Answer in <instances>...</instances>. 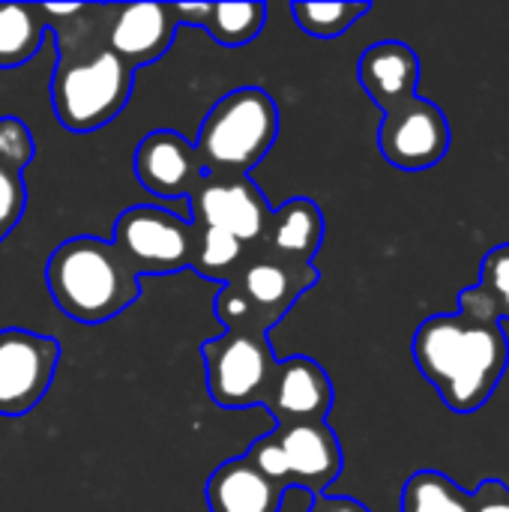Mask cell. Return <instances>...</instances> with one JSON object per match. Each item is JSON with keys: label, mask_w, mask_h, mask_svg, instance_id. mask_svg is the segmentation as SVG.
I'll use <instances>...</instances> for the list:
<instances>
[{"label": "cell", "mask_w": 509, "mask_h": 512, "mask_svg": "<svg viewBox=\"0 0 509 512\" xmlns=\"http://www.w3.org/2000/svg\"><path fill=\"white\" fill-rule=\"evenodd\" d=\"M57 42L51 105L63 129L96 132L132 99L135 69L123 63L102 36V6L39 3Z\"/></svg>", "instance_id": "1"}, {"label": "cell", "mask_w": 509, "mask_h": 512, "mask_svg": "<svg viewBox=\"0 0 509 512\" xmlns=\"http://www.w3.org/2000/svg\"><path fill=\"white\" fill-rule=\"evenodd\" d=\"M411 351L417 369L453 414H477L495 396L509 366L504 324L471 312L426 318Z\"/></svg>", "instance_id": "2"}, {"label": "cell", "mask_w": 509, "mask_h": 512, "mask_svg": "<svg viewBox=\"0 0 509 512\" xmlns=\"http://www.w3.org/2000/svg\"><path fill=\"white\" fill-rule=\"evenodd\" d=\"M45 288L57 309L78 324H105L126 312L138 294V276L111 240L90 234L63 240L45 264Z\"/></svg>", "instance_id": "3"}, {"label": "cell", "mask_w": 509, "mask_h": 512, "mask_svg": "<svg viewBox=\"0 0 509 512\" xmlns=\"http://www.w3.org/2000/svg\"><path fill=\"white\" fill-rule=\"evenodd\" d=\"M279 135V108L261 87L225 93L201 120L195 153L210 177H249L273 150Z\"/></svg>", "instance_id": "4"}, {"label": "cell", "mask_w": 509, "mask_h": 512, "mask_svg": "<svg viewBox=\"0 0 509 512\" xmlns=\"http://www.w3.org/2000/svg\"><path fill=\"white\" fill-rule=\"evenodd\" d=\"M243 459L285 489L297 486L312 498L324 495L342 474V444L327 423L276 426V432L258 438Z\"/></svg>", "instance_id": "5"}, {"label": "cell", "mask_w": 509, "mask_h": 512, "mask_svg": "<svg viewBox=\"0 0 509 512\" xmlns=\"http://www.w3.org/2000/svg\"><path fill=\"white\" fill-rule=\"evenodd\" d=\"M201 357L207 369V393L219 408L240 411L264 405L279 369L267 333L225 330L201 345Z\"/></svg>", "instance_id": "6"}, {"label": "cell", "mask_w": 509, "mask_h": 512, "mask_svg": "<svg viewBox=\"0 0 509 512\" xmlns=\"http://www.w3.org/2000/svg\"><path fill=\"white\" fill-rule=\"evenodd\" d=\"M111 246L141 276H168L192 267L195 225L165 207L135 204L114 222Z\"/></svg>", "instance_id": "7"}, {"label": "cell", "mask_w": 509, "mask_h": 512, "mask_svg": "<svg viewBox=\"0 0 509 512\" xmlns=\"http://www.w3.org/2000/svg\"><path fill=\"white\" fill-rule=\"evenodd\" d=\"M381 114L378 150L393 168L408 174L429 171L450 153L453 132L447 114L417 90L390 99L381 105Z\"/></svg>", "instance_id": "8"}, {"label": "cell", "mask_w": 509, "mask_h": 512, "mask_svg": "<svg viewBox=\"0 0 509 512\" xmlns=\"http://www.w3.org/2000/svg\"><path fill=\"white\" fill-rule=\"evenodd\" d=\"M192 225L198 228H219L249 249H261L267 225L273 219V207L267 204L264 192L252 183V177H210L195 186L189 195Z\"/></svg>", "instance_id": "9"}, {"label": "cell", "mask_w": 509, "mask_h": 512, "mask_svg": "<svg viewBox=\"0 0 509 512\" xmlns=\"http://www.w3.org/2000/svg\"><path fill=\"white\" fill-rule=\"evenodd\" d=\"M60 345L21 327L0 330V417L30 414L48 393Z\"/></svg>", "instance_id": "10"}, {"label": "cell", "mask_w": 509, "mask_h": 512, "mask_svg": "<svg viewBox=\"0 0 509 512\" xmlns=\"http://www.w3.org/2000/svg\"><path fill=\"white\" fill-rule=\"evenodd\" d=\"M180 30L174 3H105V45L132 69L156 63Z\"/></svg>", "instance_id": "11"}, {"label": "cell", "mask_w": 509, "mask_h": 512, "mask_svg": "<svg viewBox=\"0 0 509 512\" xmlns=\"http://www.w3.org/2000/svg\"><path fill=\"white\" fill-rule=\"evenodd\" d=\"M132 168L138 183L150 195L168 201L189 198L195 186L204 180V168L195 153V144L171 129H156L144 135L135 147Z\"/></svg>", "instance_id": "12"}, {"label": "cell", "mask_w": 509, "mask_h": 512, "mask_svg": "<svg viewBox=\"0 0 509 512\" xmlns=\"http://www.w3.org/2000/svg\"><path fill=\"white\" fill-rule=\"evenodd\" d=\"M264 408H270L276 426L327 423V414L333 408V381L324 372V366L315 363L312 357L297 354L279 360Z\"/></svg>", "instance_id": "13"}, {"label": "cell", "mask_w": 509, "mask_h": 512, "mask_svg": "<svg viewBox=\"0 0 509 512\" xmlns=\"http://www.w3.org/2000/svg\"><path fill=\"white\" fill-rule=\"evenodd\" d=\"M249 303L252 309L276 327L291 306L318 285V270L315 267H297L285 264L279 258H270L258 249V255L243 267V273L231 282Z\"/></svg>", "instance_id": "14"}, {"label": "cell", "mask_w": 509, "mask_h": 512, "mask_svg": "<svg viewBox=\"0 0 509 512\" xmlns=\"http://www.w3.org/2000/svg\"><path fill=\"white\" fill-rule=\"evenodd\" d=\"M324 231L327 225L321 207L312 198H291L273 210V219L261 240V252L285 264L312 267L324 243Z\"/></svg>", "instance_id": "15"}, {"label": "cell", "mask_w": 509, "mask_h": 512, "mask_svg": "<svg viewBox=\"0 0 509 512\" xmlns=\"http://www.w3.org/2000/svg\"><path fill=\"white\" fill-rule=\"evenodd\" d=\"M285 486L261 474L249 459L237 456L222 462L207 480L210 512H279Z\"/></svg>", "instance_id": "16"}, {"label": "cell", "mask_w": 509, "mask_h": 512, "mask_svg": "<svg viewBox=\"0 0 509 512\" xmlns=\"http://www.w3.org/2000/svg\"><path fill=\"white\" fill-rule=\"evenodd\" d=\"M357 78L366 90V96L381 108L390 99L417 90L420 84V57L408 42L384 39L369 45L360 54Z\"/></svg>", "instance_id": "17"}, {"label": "cell", "mask_w": 509, "mask_h": 512, "mask_svg": "<svg viewBox=\"0 0 509 512\" xmlns=\"http://www.w3.org/2000/svg\"><path fill=\"white\" fill-rule=\"evenodd\" d=\"M48 18L39 3H0V66H21L42 48Z\"/></svg>", "instance_id": "18"}, {"label": "cell", "mask_w": 509, "mask_h": 512, "mask_svg": "<svg viewBox=\"0 0 509 512\" xmlns=\"http://www.w3.org/2000/svg\"><path fill=\"white\" fill-rule=\"evenodd\" d=\"M459 312H471L489 321H509V243L486 252L480 282L459 294Z\"/></svg>", "instance_id": "19"}, {"label": "cell", "mask_w": 509, "mask_h": 512, "mask_svg": "<svg viewBox=\"0 0 509 512\" xmlns=\"http://www.w3.org/2000/svg\"><path fill=\"white\" fill-rule=\"evenodd\" d=\"M258 255V249H249L237 237L219 231V228H198L195 225V252H192V267L198 276L231 285L243 267Z\"/></svg>", "instance_id": "20"}, {"label": "cell", "mask_w": 509, "mask_h": 512, "mask_svg": "<svg viewBox=\"0 0 509 512\" xmlns=\"http://www.w3.org/2000/svg\"><path fill=\"white\" fill-rule=\"evenodd\" d=\"M267 24V3H204L198 27L219 45H249Z\"/></svg>", "instance_id": "21"}, {"label": "cell", "mask_w": 509, "mask_h": 512, "mask_svg": "<svg viewBox=\"0 0 509 512\" xmlns=\"http://www.w3.org/2000/svg\"><path fill=\"white\" fill-rule=\"evenodd\" d=\"M402 512H471V492L441 471H417L402 489Z\"/></svg>", "instance_id": "22"}, {"label": "cell", "mask_w": 509, "mask_h": 512, "mask_svg": "<svg viewBox=\"0 0 509 512\" xmlns=\"http://www.w3.org/2000/svg\"><path fill=\"white\" fill-rule=\"evenodd\" d=\"M372 6L369 3H348V0H330V3H291V15L297 27L315 39H336L348 33Z\"/></svg>", "instance_id": "23"}, {"label": "cell", "mask_w": 509, "mask_h": 512, "mask_svg": "<svg viewBox=\"0 0 509 512\" xmlns=\"http://www.w3.org/2000/svg\"><path fill=\"white\" fill-rule=\"evenodd\" d=\"M213 315L225 324V330H252V333H270V324L252 309V303L234 288L222 285L213 297Z\"/></svg>", "instance_id": "24"}, {"label": "cell", "mask_w": 509, "mask_h": 512, "mask_svg": "<svg viewBox=\"0 0 509 512\" xmlns=\"http://www.w3.org/2000/svg\"><path fill=\"white\" fill-rule=\"evenodd\" d=\"M36 156V138L18 117H0V165L21 174Z\"/></svg>", "instance_id": "25"}, {"label": "cell", "mask_w": 509, "mask_h": 512, "mask_svg": "<svg viewBox=\"0 0 509 512\" xmlns=\"http://www.w3.org/2000/svg\"><path fill=\"white\" fill-rule=\"evenodd\" d=\"M24 207H27V189L21 174L0 165V240H6L12 228L21 222Z\"/></svg>", "instance_id": "26"}, {"label": "cell", "mask_w": 509, "mask_h": 512, "mask_svg": "<svg viewBox=\"0 0 509 512\" xmlns=\"http://www.w3.org/2000/svg\"><path fill=\"white\" fill-rule=\"evenodd\" d=\"M471 512H509V486L501 480H483L471 492Z\"/></svg>", "instance_id": "27"}, {"label": "cell", "mask_w": 509, "mask_h": 512, "mask_svg": "<svg viewBox=\"0 0 509 512\" xmlns=\"http://www.w3.org/2000/svg\"><path fill=\"white\" fill-rule=\"evenodd\" d=\"M309 512H369L360 501L354 498H330V495H318L312 504H309Z\"/></svg>", "instance_id": "28"}]
</instances>
